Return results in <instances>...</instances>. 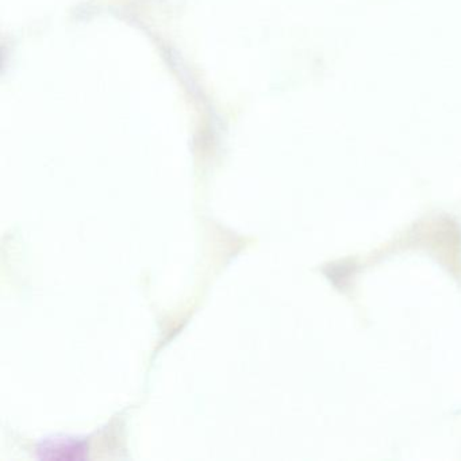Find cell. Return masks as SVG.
Segmentation results:
<instances>
[{
  "instance_id": "6da1fadb",
  "label": "cell",
  "mask_w": 461,
  "mask_h": 461,
  "mask_svg": "<svg viewBox=\"0 0 461 461\" xmlns=\"http://www.w3.org/2000/svg\"><path fill=\"white\" fill-rule=\"evenodd\" d=\"M86 445L74 439H55L40 447L39 453L48 460H79L86 456Z\"/></svg>"
}]
</instances>
